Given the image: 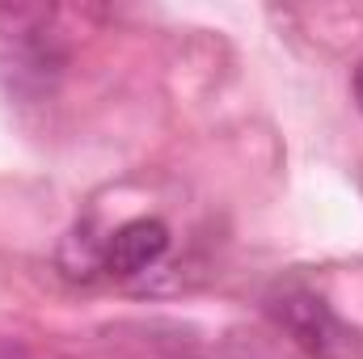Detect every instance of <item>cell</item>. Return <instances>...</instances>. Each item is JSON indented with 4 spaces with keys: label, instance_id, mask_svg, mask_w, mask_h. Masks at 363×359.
<instances>
[{
    "label": "cell",
    "instance_id": "6da1fadb",
    "mask_svg": "<svg viewBox=\"0 0 363 359\" xmlns=\"http://www.w3.org/2000/svg\"><path fill=\"white\" fill-rule=\"evenodd\" d=\"M267 309H271L274 326H279L304 355L342 359L355 347V338H351V330L338 321V313H334L317 292H308V287H283V292H274Z\"/></svg>",
    "mask_w": 363,
    "mask_h": 359
},
{
    "label": "cell",
    "instance_id": "7a4b0ae2",
    "mask_svg": "<svg viewBox=\"0 0 363 359\" xmlns=\"http://www.w3.org/2000/svg\"><path fill=\"white\" fill-rule=\"evenodd\" d=\"M169 250V224L157 216H140L118 224L106 241H101V263L97 270L114 275V279H135L144 270H152Z\"/></svg>",
    "mask_w": 363,
    "mask_h": 359
},
{
    "label": "cell",
    "instance_id": "3957f363",
    "mask_svg": "<svg viewBox=\"0 0 363 359\" xmlns=\"http://www.w3.org/2000/svg\"><path fill=\"white\" fill-rule=\"evenodd\" d=\"M351 93H355V106L363 110V60L355 64V72H351Z\"/></svg>",
    "mask_w": 363,
    "mask_h": 359
}]
</instances>
